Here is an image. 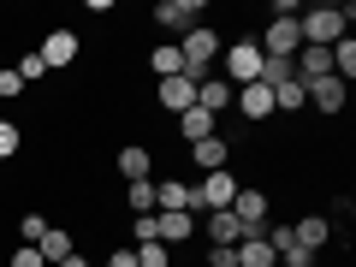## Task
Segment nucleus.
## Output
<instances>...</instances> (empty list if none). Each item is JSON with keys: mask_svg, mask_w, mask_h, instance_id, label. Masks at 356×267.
I'll list each match as a JSON object with an SVG mask.
<instances>
[{"mask_svg": "<svg viewBox=\"0 0 356 267\" xmlns=\"http://www.w3.org/2000/svg\"><path fill=\"white\" fill-rule=\"evenodd\" d=\"M350 18H356L350 6H309V13L297 18V36H303V48H332Z\"/></svg>", "mask_w": 356, "mask_h": 267, "instance_id": "nucleus-1", "label": "nucleus"}, {"mask_svg": "<svg viewBox=\"0 0 356 267\" xmlns=\"http://www.w3.org/2000/svg\"><path fill=\"white\" fill-rule=\"evenodd\" d=\"M214 54H220V36L208 24H196L191 36L178 42V60H184V77H191V83H202L208 77V65H214Z\"/></svg>", "mask_w": 356, "mask_h": 267, "instance_id": "nucleus-2", "label": "nucleus"}, {"mask_svg": "<svg viewBox=\"0 0 356 267\" xmlns=\"http://www.w3.org/2000/svg\"><path fill=\"white\" fill-rule=\"evenodd\" d=\"M232 196H238V178L232 172H202V184H191V208H184V214L196 220V208L220 214V208H232Z\"/></svg>", "mask_w": 356, "mask_h": 267, "instance_id": "nucleus-3", "label": "nucleus"}, {"mask_svg": "<svg viewBox=\"0 0 356 267\" xmlns=\"http://www.w3.org/2000/svg\"><path fill=\"white\" fill-rule=\"evenodd\" d=\"M267 191H250V184H238V196H232V220L243 226V238H261L267 232Z\"/></svg>", "mask_w": 356, "mask_h": 267, "instance_id": "nucleus-4", "label": "nucleus"}, {"mask_svg": "<svg viewBox=\"0 0 356 267\" xmlns=\"http://www.w3.org/2000/svg\"><path fill=\"white\" fill-rule=\"evenodd\" d=\"M261 60H297V48H303V36H297V18H267L261 30Z\"/></svg>", "mask_w": 356, "mask_h": 267, "instance_id": "nucleus-5", "label": "nucleus"}, {"mask_svg": "<svg viewBox=\"0 0 356 267\" xmlns=\"http://www.w3.org/2000/svg\"><path fill=\"white\" fill-rule=\"evenodd\" d=\"M261 48H255V42H232V48H226V83H255V77H261Z\"/></svg>", "mask_w": 356, "mask_h": 267, "instance_id": "nucleus-6", "label": "nucleus"}, {"mask_svg": "<svg viewBox=\"0 0 356 267\" xmlns=\"http://www.w3.org/2000/svg\"><path fill=\"white\" fill-rule=\"evenodd\" d=\"M154 24H161V30H184V36H191V30L202 24V0H161V6H154Z\"/></svg>", "mask_w": 356, "mask_h": 267, "instance_id": "nucleus-7", "label": "nucleus"}, {"mask_svg": "<svg viewBox=\"0 0 356 267\" xmlns=\"http://www.w3.org/2000/svg\"><path fill=\"white\" fill-rule=\"evenodd\" d=\"M154 102H161L166 113H191V107H196V83H191L184 72H178V77H161V83H154Z\"/></svg>", "mask_w": 356, "mask_h": 267, "instance_id": "nucleus-8", "label": "nucleus"}, {"mask_svg": "<svg viewBox=\"0 0 356 267\" xmlns=\"http://www.w3.org/2000/svg\"><path fill=\"white\" fill-rule=\"evenodd\" d=\"M77 48H83V42L72 36V30H48V36H42V65H48V72H60V65H72L77 60Z\"/></svg>", "mask_w": 356, "mask_h": 267, "instance_id": "nucleus-9", "label": "nucleus"}, {"mask_svg": "<svg viewBox=\"0 0 356 267\" xmlns=\"http://www.w3.org/2000/svg\"><path fill=\"white\" fill-rule=\"evenodd\" d=\"M232 102H238L243 119H273V89H267V83H243V89H232Z\"/></svg>", "mask_w": 356, "mask_h": 267, "instance_id": "nucleus-10", "label": "nucleus"}, {"mask_svg": "<svg viewBox=\"0 0 356 267\" xmlns=\"http://www.w3.org/2000/svg\"><path fill=\"white\" fill-rule=\"evenodd\" d=\"M291 238H297V250H309V255H315L321 243L332 238V220H327V214H303V220L291 226Z\"/></svg>", "mask_w": 356, "mask_h": 267, "instance_id": "nucleus-11", "label": "nucleus"}, {"mask_svg": "<svg viewBox=\"0 0 356 267\" xmlns=\"http://www.w3.org/2000/svg\"><path fill=\"white\" fill-rule=\"evenodd\" d=\"M196 107L220 119V113L232 107V83H226V77H202V83H196Z\"/></svg>", "mask_w": 356, "mask_h": 267, "instance_id": "nucleus-12", "label": "nucleus"}, {"mask_svg": "<svg viewBox=\"0 0 356 267\" xmlns=\"http://www.w3.org/2000/svg\"><path fill=\"white\" fill-rule=\"evenodd\" d=\"M303 95L321 107V113H344V83L339 77H315V83H303Z\"/></svg>", "mask_w": 356, "mask_h": 267, "instance_id": "nucleus-13", "label": "nucleus"}, {"mask_svg": "<svg viewBox=\"0 0 356 267\" xmlns=\"http://www.w3.org/2000/svg\"><path fill=\"white\" fill-rule=\"evenodd\" d=\"M191 154H196V166L202 172H226V161H232V149H226V137H202V143H191Z\"/></svg>", "mask_w": 356, "mask_h": 267, "instance_id": "nucleus-14", "label": "nucleus"}, {"mask_svg": "<svg viewBox=\"0 0 356 267\" xmlns=\"http://www.w3.org/2000/svg\"><path fill=\"white\" fill-rule=\"evenodd\" d=\"M113 166H119V172H125V184H137V178H149V172H154V154L143 149V143H125Z\"/></svg>", "mask_w": 356, "mask_h": 267, "instance_id": "nucleus-15", "label": "nucleus"}, {"mask_svg": "<svg viewBox=\"0 0 356 267\" xmlns=\"http://www.w3.org/2000/svg\"><path fill=\"white\" fill-rule=\"evenodd\" d=\"M232 261H238V267H280V255H273V243H267V238H238Z\"/></svg>", "mask_w": 356, "mask_h": 267, "instance_id": "nucleus-16", "label": "nucleus"}, {"mask_svg": "<svg viewBox=\"0 0 356 267\" xmlns=\"http://www.w3.org/2000/svg\"><path fill=\"white\" fill-rule=\"evenodd\" d=\"M191 232H196L191 214H154V243H166V250H172V243H184Z\"/></svg>", "mask_w": 356, "mask_h": 267, "instance_id": "nucleus-17", "label": "nucleus"}, {"mask_svg": "<svg viewBox=\"0 0 356 267\" xmlns=\"http://www.w3.org/2000/svg\"><path fill=\"white\" fill-rule=\"evenodd\" d=\"M208 238H214V250H238L243 226L232 220V208H220V214H208Z\"/></svg>", "mask_w": 356, "mask_h": 267, "instance_id": "nucleus-18", "label": "nucleus"}, {"mask_svg": "<svg viewBox=\"0 0 356 267\" xmlns=\"http://www.w3.org/2000/svg\"><path fill=\"white\" fill-rule=\"evenodd\" d=\"M36 250H42V261H48V267H60L65 255H72V232H65V226H48Z\"/></svg>", "mask_w": 356, "mask_h": 267, "instance_id": "nucleus-19", "label": "nucleus"}, {"mask_svg": "<svg viewBox=\"0 0 356 267\" xmlns=\"http://www.w3.org/2000/svg\"><path fill=\"white\" fill-rule=\"evenodd\" d=\"M178 131H184V143H202V137H214V113L191 107V113H178Z\"/></svg>", "mask_w": 356, "mask_h": 267, "instance_id": "nucleus-20", "label": "nucleus"}, {"mask_svg": "<svg viewBox=\"0 0 356 267\" xmlns=\"http://www.w3.org/2000/svg\"><path fill=\"white\" fill-rule=\"evenodd\" d=\"M303 107H309V95H303V83H297V77L273 89V113H303Z\"/></svg>", "mask_w": 356, "mask_h": 267, "instance_id": "nucleus-21", "label": "nucleus"}, {"mask_svg": "<svg viewBox=\"0 0 356 267\" xmlns=\"http://www.w3.org/2000/svg\"><path fill=\"white\" fill-rule=\"evenodd\" d=\"M125 208H131V214H154V178L125 184Z\"/></svg>", "mask_w": 356, "mask_h": 267, "instance_id": "nucleus-22", "label": "nucleus"}, {"mask_svg": "<svg viewBox=\"0 0 356 267\" xmlns=\"http://www.w3.org/2000/svg\"><path fill=\"white\" fill-rule=\"evenodd\" d=\"M149 65H154V83H161V77H178V72H184L178 48H154V54H149Z\"/></svg>", "mask_w": 356, "mask_h": 267, "instance_id": "nucleus-23", "label": "nucleus"}, {"mask_svg": "<svg viewBox=\"0 0 356 267\" xmlns=\"http://www.w3.org/2000/svg\"><path fill=\"white\" fill-rule=\"evenodd\" d=\"M18 149H24V131H18L13 119H0V161H13Z\"/></svg>", "mask_w": 356, "mask_h": 267, "instance_id": "nucleus-24", "label": "nucleus"}, {"mask_svg": "<svg viewBox=\"0 0 356 267\" xmlns=\"http://www.w3.org/2000/svg\"><path fill=\"white\" fill-rule=\"evenodd\" d=\"M137 267H172L166 243H137Z\"/></svg>", "mask_w": 356, "mask_h": 267, "instance_id": "nucleus-25", "label": "nucleus"}, {"mask_svg": "<svg viewBox=\"0 0 356 267\" xmlns=\"http://www.w3.org/2000/svg\"><path fill=\"white\" fill-rule=\"evenodd\" d=\"M18 77H24V89H30V83H42V77H48L42 54H24V60H18Z\"/></svg>", "mask_w": 356, "mask_h": 267, "instance_id": "nucleus-26", "label": "nucleus"}, {"mask_svg": "<svg viewBox=\"0 0 356 267\" xmlns=\"http://www.w3.org/2000/svg\"><path fill=\"white\" fill-rule=\"evenodd\" d=\"M0 95H6V102H18V95H24V77H18L13 65H0Z\"/></svg>", "mask_w": 356, "mask_h": 267, "instance_id": "nucleus-27", "label": "nucleus"}, {"mask_svg": "<svg viewBox=\"0 0 356 267\" xmlns=\"http://www.w3.org/2000/svg\"><path fill=\"white\" fill-rule=\"evenodd\" d=\"M18 232H24V243H42V232H48V220H42V214H24V220H18Z\"/></svg>", "mask_w": 356, "mask_h": 267, "instance_id": "nucleus-28", "label": "nucleus"}, {"mask_svg": "<svg viewBox=\"0 0 356 267\" xmlns=\"http://www.w3.org/2000/svg\"><path fill=\"white\" fill-rule=\"evenodd\" d=\"M13 267H48V261H42L36 243H18V250H13Z\"/></svg>", "mask_w": 356, "mask_h": 267, "instance_id": "nucleus-29", "label": "nucleus"}, {"mask_svg": "<svg viewBox=\"0 0 356 267\" xmlns=\"http://www.w3.org/2000/svg\"><path fill=\"white\" fill-rule=\"evenodd\" d=\"M280 261H285V267H315V255H309V250H297V243H291V250H285Z\"/></svg>", "mask_w": 356, "mask_h": 267, "instance_id": "nucleus-30", "label": "nucleus"}, {"mask_svg": "<svg viewBox=\"0 0 356 267\" xmlns=\"http://www.w3.org/2000/svg\"><path fill=\"white\" fill-rule=\"evenodd\" d=\"M137 243H154V214H137Z\"/></svg>", "mask_w": 356, "mask_h": 267, "instance_id": "nucleus-31", "label": "nucleus"}, {"mask_svg": "<svg viewBox=\"0 0 356 267\" xmlns=\"http://www.w3.org/2000/svg\"><path fill=\"white\" fill-rule=\"evenodd\" d=\"M107 267H137V250H113V255H107Z\"/></svg>", "mask_w": 356, "mask_h": 267, "instance_id": "nucleus-32", "label": "nucleus"}, {"mask_svg": "<svg viewBox=\"0 0 356 267\" xmlns=\"http://www.w3.org/2000/svg\"><path fill=\"white\" fill-rule=\"evenodd\" d=\"M208 267H238V261H232V250H208Z\"/></svg>", "mask_w": 356, "mask_h": 267, "instance_id": "nucleus-33", "label": "nucleus"}, {"mask_svg": "<svg viewBox=\"0 0 356 267\" xmlns=\"http://www.w3.org/2000/svg\"><path fill=\"white\" fill-rule=\"evenodd\" d=\"M60 267H89V261H83V255H65V261H60Z\"/></svg>", "mask_w": 356, "mask_h": 267, "instance_id": "nucleus-34", "label": "nucleus"}]
</instances>
